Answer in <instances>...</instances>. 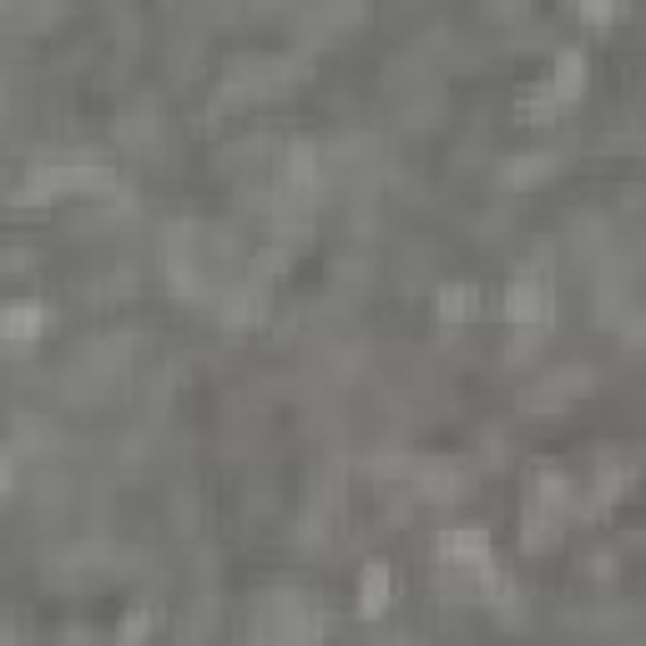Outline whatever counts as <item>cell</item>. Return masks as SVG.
<instances>
[{"instance_id": "6", "label": "cell", "mask_w": 646, "mask_h": 646, "mask_svg": "<svg viewBox=\"0 0 646 646\" xmlns=\"http://www.w3.org/2000/svg\"><path fill=\"white\" fill-rule=\"evenodd\" d=\"M480 308V293L470 289V283H445V293H439V314H445V324H470Z\"/></svg>"}, {"instance_id": "1", "label": "cell", "mask_w": 646, "mask_h": 646, "mask_svg": "<svg viewBox=\"0 0 646 646\" xmlns=\"http://www.w3.org/2000/svg\"><path fill=\"white\" fill-rule=\"evenodd\" d=\"M439 555L449 571H480L490 561V536L480 526H455L439 536Z\"/></svg>"}, {"instance_id": "2", "label": "cell", "mask_w": 646, "mask_h": 646, "mask_svg": "<svg viewBox=\"0 0 646 646\" xmlns=\"http://www.w3.org/2000/svg\"><path fill=\"white\" fill-rule=\"evenodd\" d=\"M46 329H51V314H46L40 304H11L5 314H0V339L5 343H31Z\"/></svg>"}, {"instance_id": "4", "label": "cell", "mask_w": 646, "mask_h": 646, "mask_svg": "<svg viewBox=\"0 0 646 646\" xmlns=\"http://www.w3.org/2000/svg\"><path fill=\"white\" fill-rule=\"evenodd\" d=\"M389 596H395V576H389L384 561H374V566L364 571V580H359V611H364V616H379V611L389 607Z\"/></svg>"}, {"instance_id": "3", "label": "cell", "mask_w": 646, "mask_h": 646, "mask_svg": "<svg viewBox=\"0 0 646 646\" xmlns=\"http://www.w3.org/2000/svg\"><path fill=\"white\" fill-rule=\"evenodd\" d=\"M545 92H551L561 106L576 102V96L586 92V56H580V51L555 56V71H551V81H545Z\"/></svg>"}, {"instance_id": "5", "label": "cell", "mask_w": 646, "mask_h": 646, "mask_svg": "<svg viewBox=\"0 0 646 646\" xmlns=\"http://www.w3.org/2000/svg\"><path fill=\"white\" fill-rule=\"evenodd\" d=\"M318 177V146L314 142H293L289 152H283V187H314Z\"/></svg>"}, {"instance_id": "7", "label": "cell", "mask_w": 646, "mask_h": 646, "mask_svg": "<svg viewBox=\"0 0 646 646\" xmlns=\"http://www.w3.org/2000/svg\"><path fill=\"white\" fill-rule=\"evenodd\" d=\"M11 485H15V460L5 455V449H0V495H5Z\"/></svg>"}]
</instances>
